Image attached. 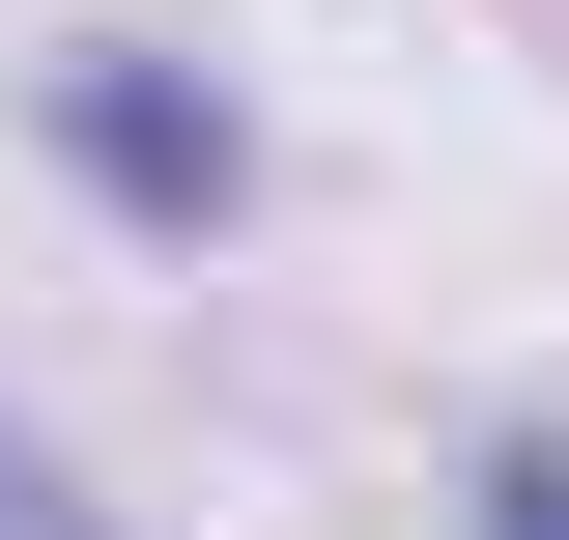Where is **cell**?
<instances>
[{"mask_svg": "<svg viewBox=\"0 0 569 540\" xmlns=\"http://www.w3.org/2000/svg\"><path fill=\"white\" fill-rule=\"evenodd\" d=\"M485 540H569V427H485Z\"/></svg>", "mask_w": 569, "mask_h": 540, "instance_id": "7a4b0ae2", "label": "cell"}, {"mask_svg": "<svg viewBox=\"0 0 569 540\" xmlns=\"http://www.w3.org/2000/svg\"><path fill=\"white\" fill-rule=\"evenodd\" d=\"M29 114H58V171H86L114 228H171V257H200V228L257 200V114H228L200 58H142V29H86V58L29 86Z\"/></svg>", "mask_w": 569, "mask_h": 540, "instance_id": "6da1fadb", "label": "cell"}, {"mask_svg": "<svg viewBox=\"0 0 569 540\" xmlns=\"http://www.w3.org/2000/svg\"><path fill=\"white\" fill-rule=\"evenodd\" d=\"M0 540H114V512L58 483V427H0Z\"/></svg>", "mask_w": 569, "mask_h": 540, "instance_id": "3957f363", "label": "cell"}]
</instances>
